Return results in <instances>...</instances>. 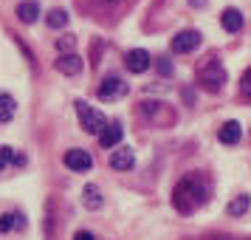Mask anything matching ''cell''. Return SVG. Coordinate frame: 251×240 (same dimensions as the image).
<instances>
[{"label": "cell", "mask_w": 251, "mask_h": 240, "mask_svg": "<svg viewBox=\"0 0 251 240\" xmlns=\"http://www.w3.org/2000/svg\"><path fill=\"white\" fill-rule=\"evenodd\" d=\"M203 201H206L203 184L198 181L195 175H186V178H181V181H178V187H175V198H172V204H175V209H178V212L189 215V212H195V209L203 204Z\"/></svg>", "instance_id": "obj_1"}, {"label": "cell", "mask_w": 251, "mask_h": 240, "mask_svg": "<svg viewBox=\"0 0 251 240\" xmlns=\"http://www.w3.org/2000/svg\"><path fill=\"white\" fill-rule=\"evenodd\" d=\"M198 80H201V85H203L206 91L217 93L220 91V85L226 82V71H223V65H220L217 59H209L203 68L198 71Z\"/></svg>", "instance_id": "obj_2"}, {"label": "cell", "mask_w": 251, "mask_h": 240, "mask_svg": "<svg viewBox=\"0 0 251 240\" xmlns=\"http://www.w3.org/2000/svg\"><path fill=\"white\" fill-rule=\"evenodd\" d=\"M76 113H79V122H82V130H88V133H102L104 127H107V119H104L99 110H93L88 107L85 102H76Z\"/></svg>", "instance_id": "obj_3"}, {"label": "cell", "mask_w": 251, "mask_h": 240, "mask_svg": "<svg viewBox=\"0 0 251 240\" xmlns=\"http://www.w3.org/2000/svg\"><path fill=\"white\" fill-rule=\"evenodd\" d=\"M125 93H127V82H122L119 77H107V80H102V85H99V99H102V102L122 99Z\"/></svg>", "instance_id": "obj_4"}, {"label": "cell", "mask_w": 251, "mask_h": 240, "mask_svg": "<svg viewBox=\"0 0 251 240\" xmlns=\"http://www.w3.org/2000/svg\"><path fill=\"white\" fill-rule=\"evenodd\" d=\"M198 46H201V31H192V28L181 31V34L172 40V51H175V54H189V51H195Z\"/></svg>", "instance_id": "obj_5"}, {"label": "cell", "mask_w": 251, "mask_h": 240, "mask_svg": "<svg viewBox=\"0 0 251 240\" xmlns=\"http://www.w3.org/2000/svg\"><path fill=\"white\" fill-rule=\"evenodd\" d=\"M65 167H71L74 172H88L93 167V159L85 150H68L65 153Z\"/></svg>", "instance_id": "obj_6"}, {"label": "cell", "mask_w": 251, "mask_h": 240, "mask_svg": "<svg viewBox=\"0 0 251 240\" xmlns=\"http://www.w3.org/2000/svg\"><path fill=\"white\" fill-rule=\"evenodd\" d=\"M133 164H136V156H133V147H119L110 153V167L119 172L125 170H133Z\"/></svg>", "instance_id": "obj_7"}, {"label": "cell", "mask_w": 251, "mask_h": 240, "mask_svg": "<svg viewBox=\"0 0 251 240\" xmlns=\"http://www.w3.org/2000/svg\"><path fill=\"white\" fill-rule=\"evenodd\" d=\"M122 136H125V127L119 125V122H110V125L99 133V144H102L104 150H110V147H116V144L122 141Z\"/></svg>", "instance_id": "obj_8"}, {"label": "cell", "mask_w": 251, "mask_h": 240, "mask_svg": "<svg viewBox=\"0 0 251 240\" xmlns=\"http://www.w3.org/2000/svg\"><path fill=\"white\" fill-rule=\"evenodd\" d=\"M127 68L133 71V74H144L150 68V54L144 48H136V51H127Z\"/></svg>", "instance_id": "obj_9"}, {"label": "cell", "mask_w": 251, "mask_h": 240, "mask_svg": "<svg viewBox=\"0 0 251 240\" xmlns=\"http://www.w3.org/2000/svg\"><path fill=\"white\" fill-rule=\"evenodd\" d=\"M57 71L65 74V77H76L82 71V59L76 57V54H62V57L57 59Z\"/></svg>", "instance_id": "obj_10"}, {"label": "cell", "mask_w": 251, "mask_h": 240, "mask_svg": "<svg viewBox=\"0 0 251 240\" xmlns=\"http://www.w3.org/2000/svg\"><path fill=\"white\" fill-rule=\"evenodd\" d=\"M220 23H223V28H226L228 34H237L240 28H243V14L237 9H226L223 17H220Z\"/></svg>", "instance_id": "obj_11"}, {"label": "cell", "mask_w": 251, "mask_h": 240, "mask_svg": "<svg viewBox=\"0 0 251 240\" xmlns=\"http://www.w3.org/2000/svg\"><path fill=\"white\" fill-rule=\"evenodd\" d=\"M25 226V217L20 212H6L0 215V232H14V229H23Z\"/></svg>", "instance_id": "obj_12"}, {"label": "cell", "mask_w": 251, "mask_h": 240, "mask_svg": "<svg viewBox=\"0 0 251 240\" xmlns=\"http://www.w3.org/2000/svg\"><path fill=\"white\" fill-rule=\"evenodd\" d=\"M240 133H243V130H240L237 122H226V125L220 127L217 138H220L223 144H237V141H240Z\"/></svg>", "instance_id": "obj_13"}, {"label": "cell", "mask_w": 251, "mask_h": 240, "mask_svg": "<svg viewBox=\"0 0 251 240\" xmlns=\"http://www.w3.org/2000/svg\"><path fill=\"white\" fill-rule=\"evenodd\" d=\"M9 164L23 167V164H25V156H23V153H14L12 147H0V170H6Z\"/></svg>", "instance_id": "obj_14"}, {"label": "cell", "mask_w": 251, "mask_h": 240, "mask_svg": "<svg viewBox=\"0 0 251 240\" xmlns=\"http://www.w3.org/2000/svg\"><path fill=\"white\" fill-rule=\"evenodd\" d=\"M82 204L88 206V209H99V206L104 204V201H102V195H99V187L88 184V187L82 189Z\"/></svg>", "instance_id": "obj_15"}, {"label": "cell", "mask_w": 251, "mask_h": 240, "mask_svg": "<svg viewBox=\"0 0 251 240\" xmlns=\"http://www.w3.org/2000/svg\"><path fill=\"white\" fill-rule=\"evenodd\" d=\"M14 110H17V105L9 93H0V125H6V122H12L14 119Z\"/></svg>", "instance_id": "obj_16"}, {"label": "cell", "mask_w": 251, "mask_h": 240, "mask_svg": "<svg viewBox=\"0 0 251 240\" xmlns=\"http://www.w3.org/2000/svg\"><path fill=\"white\" fill-rule=\"evenodd\" d=\"M37 14H40V6H37L34 0H25V3H20V6H17V17H20L23 23H34Z\"/></svg>", "instance_id": "obj_17"}, {"label": "cell", "mask_w": 251, "mask_h": 240, "mask_svg": "<svg viewBox=\"0 0 251 240\" xmlns=\"http://www.w3.org/2000/svg\"><path fill=\"white\" fill-rule=\"evenodd\" d=\"M249 206H251V198H249V195H237V198L228 204L226 212H228L231 217H240V215H246V212H249Z\"/></svg>", "instance_id": "obj_18"}, {"label": "cell", "mask_w": 251, "mask_h": 240, "mask_svg": "<svg viewBox=\"0 0 251 240\" xmlns=\"http://www.w3.org/2000/svg\"><path fill=\"white\" fill-rule=\"evenodd\" d=\"M46 23L51 26V28H62V26L68 23V12H62V9H54V12H48Z\"/></svg>", "instance_id": "obj_19"}, {"label": "cell", "mask_w": 251, "mask_h": 240, "mask_svg": "<svg viewBox=\"0 0 251 240\" xmlns=\"http://www.w3.org/2000/svg\"><path fill=\"white\" fill-rule=\"evenodd\" d=\"M155 68H158L161 77H172V62H170L167 57H158V59H155Z\"/></svg>", "instance_id": "obj_20"}, {"label": "cell", "mask_w": 251, "mask_h": 240, "mask_svg": "<svg viewBox=\"0 0 251 240\" xmlns=\"http://www.w3.org/2000/svg\"><path fill=\"white\" fill-rule=\"evenodd\" d=\"M57 48L62 51V54H65V51L71 54V51H74V37H68V34H65V37H59V40H57Z\"/></svg>", "instance_id": "obj_21"}, {"label": "cell", "mask_w": 251, "mask_h": 240, "mask_svg": "<svg viewBox=\"0 0 251 240\" xmlns=\"http://www.w3.org/2000/svg\"><path fill=\"white\" fill-rule=\"evenodd\" d=\"M240 88H243V93H246V96H251V68L243 74V82H240Z\"/></svg>", "instance_id": "obj_22"}, {"label": "cell", "mask_w": 251, "mask_h": 240, "mask_svg": "<svg viewBox=\"0 0 251 240\" xmlns=\"http://www.w3.org/2000/svg\"><path fill=\"white\" fill-rule=\"evenodd\" d=\"M74 240H96L91 235V232H76V235H74Z\"/></svg>", "instance_id": "obj_23"}, {"label": "cell", "mask_w": 251, "mask_h": 240, "mask_svg": "<svg viewBox=\"0 0 251 240\" xmlns=\"http://www.w3.org/2000/svg\"><path fill=\"white\" fill-rule=\"evenodd\" d=\"M189 3H192L195 9H201V6H206V0H189Z\"/></svg>", "instance_id": "obj_24"}, {"label": "cell", "mask_w": 251, "mask_h": 240, "mask_svg": "<svg viewBox=\"0 0 251 240\" xmlns=\"http://www.w3.org/2000/svg\"><path fill=\"white\" fill-rule=\"evenodd\" d=\"M107 3H116V0H107Z\"/></svg>", "instance_id": "obj_25"}]
</instances>
